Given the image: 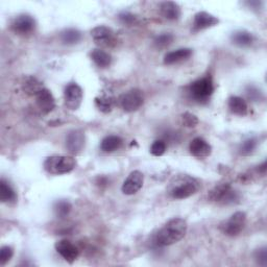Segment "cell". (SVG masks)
Returning a JSON list of instances; mask_svg holds the SVG:
<instances>
[{
    "label": "cell",
    "mask_w": 267,
    "mask_h": 267,
    "mask_svg": "<svg viewBox=\"0 0 267 267\" xmlns=\"http://www.w3.org/2000/svg\"><path fill=\"white\" fill-rule=\"evenodd\" d=\"M188 224L185 219L176 217L167 221L157 233L155 243L157 246H169L181 241L187 233Z\"/></svg>",
    "instance_id": "6da1fadb"
},
{
    "label": "cell",
    "mask_w": 267,
    "mask_h": 267,
    "mask_svg": "<svg viewBox=\"0 0 267 267\" xmlns=\"http://www.w3.org/2000/svg\"><path fill=\"white\" fill-rule=\"evenodd\" d=\"M200 188L199 182L190 176L175 178L168 187L169 195L175 199H185L195 194Z\"/></svg>",
    "instance_id": "7a4b0ae2"
},
{
    "label": "cell",
    "mask_w": 267,
    "mask_h": 267,
    "mask_svg": "<svg viewBox=\"0 0 267 267\" xmlns=\"http://www.w3.org/2000/svg\"><path fill=\"white\" fill-rule=\"evenodd\" d=\"M77 162L69 156H51L44 162V169L53 176H61L71 173L75 168Z\"/></svg>",
    "instance_id": "3957f363"
},
{
    "label": "cell",
    "mask_w": 267,
    "mask_h": 267,
    "mask_svg": "<svg viewBox=\"0 0 267 267\" xmlns=\"http://www.w3.org/2000/svg\"><path fill=\"white\" fill-rule=\"evenodd\" d=\"M214 83L211 77H205L189 86V94L197 103H206L214 93Z\"/></svg>",
    "instance_id": "277c9868"
},
{
    "label": "cell",
    "mask_w": 267,
    "mask_h": 267,
    "mask_svg": "<svg viewBox=\"0 0 267 267\" xmlns=\"http://www.w3.org/2000/svg\"><path fill=\"white\" fill-rule=\"evenodd\" d=\"M208 198L212 203L230 205L236 203L239 199L238 193L232 188L228 183H222L215 186L208 194Z\"/></svg>",
    "instance_id": "5b68a950"
},
{
    "label": "cell",
    "mask_w": 267,
    "mask_h": 267,
    "mask_svg": "<svg viewBox=\"0 0 267 267\" xmlns=\"http://www.w3.org/2000/svg\"><path fill=\"white\" fill-rule=\"evenodd\" d=\"M144 103V97L139 89H131L123 93L119 98V104L123 111L127 113L139 110Z\"/></svg>",
    "instance_id": "8992f818"
},
{
    "label": "cell",
    "mask_w": 267,
    "mask_h": 267,
    "mask_svg": "<svg viewBox=\"0 0 267 267\" xmlns=\"http://www.w3.org/2000/svg\"><path fill=\"white\" fill-rule=\"evenodd\" d=\"M246 223V214L244 212H236L234 213L222 225L221 230L223 234L230 237L238 236L243 231Z\"/></svg>",
    "instance_id": "52a82bcc"
},
{
    "label": "cell",
    "mask_w": 267,
    "mask_h": 267,
    "mask_svg": "<svg viewBox=\"0 0 267 267\" xmlns=\"http://www.w3.org/2000/svg\"><path fill=\"white\" fill-rule=\"evenodd\" d=\"M64 98H65L66 107L71 111H75L82 105L83 90L78 84L71 83L65 88Z\"/></svg>",
    "instance_id": "ba28073f"
},
{
    "label": "cell",
    "mask_w": 267,
    "mask_h": 267,
    "mask_svg": "<svg viewBox=\"0 0 267 267\" xmlns=\"http://www.w3.org/2000/svg\"><path fill=\"white\" fill-rule=\"evenodd\" d=\"M12 29L19 36L30 35L32 31H35L36 21L29 15H19L12 22Z\"/></svg>",
    "instance_id": "9c48e42d"
},
{
    "label": "cell",
    "mask_w": 267,
    "mask_h": 267,
    "mask_svg": "<svg viewBox=\"0 0 267 267\" xmlns=\"http://www.w3.org/2000/svg\"><path fill=\"white\" fill-rule=\"evenodd\" d=\"M144 176L139 170H134L129 174V176L124 181L121 191L125 195H134L136 194L143 186Z\"/></svg>",
    "instance_id": "30bf717a"
},
{
    "label": "cell",
    "mask_w": 267,
    "mask_h": 267,
    "mask_svg": "<svg viewBox=\"0 0 267 267\" xmlns=\"http://www.w3.org/2000/svg\"><path fill=\"white\" fill-rule=\"evenodd\" d=\"M91 37L94 40L95 44L103 47L110 46L112 43H114L113 30L105 25H99L94 27L91 30Z\"/></svg>",
    "instance_id": "8fae6325"
},
{
    "label": "cell",
    "mask_w": 267,
    "mask_h": 267,
    "mask_svg": "<svg viewBox=\"0 0 267 267\" xmlns=\"http://www.w3.org/2000/svg\"><path fill=\"white\" fill-rule=\"evenodd\" d=\"M66 147L71 154L78 155L85 147V134L81 129L71 130L66 138Z\"/></svg>",
    "instance_id": "7c38bea8"
},
{
    "label": "cell",
    "mask_w": 267,
    "mask_h": 267,
    "mask_svg": "<svg viewBox=\"0 0 267 267\" xmlns=\"http://www.w3.org/2000/svg\"><path fill=\"white\" fill-rule=\"evenodd\" d=\"M55 251L68 263H73L80 255L79 249L71 241L66 239L60 240L55 243Z\"/></svg>",
    "instance_id": "4fadbf2b"
},
{
    "label": "cell",
    "mask_w": 267,
    "mask_h": 267,
    "mask_svg": "<svg viewBox=\"0 0 267 267\" xmlns=\"http://www.w3.org/2000/svg\"><path fill=\"white\" fill-rule=\"evenodd\" d=\"M218 22H219L218 18L213 16L212 14H209L207 12H199L194 16L192 30L194 32L204 30L217 25Z\"/></svg>",
    "instance_id": "5bb4252c"
},
{
    "label": "cell",
    "mask_w": 267,
    "mask_h": 267,
    "mask_svg": "<svg viewBox=\"0 0 267 267\" xmlns=\"http://www.w3.org/2000/svg\"><path fill=\"white\" fill-rule=\"evenodd\" d=\"M36 103L43 114H48L55 108V100L51 92L44 88L36 95Z\"/></svg>",
    "instance_id": "9a60e30c"
},
{
    "label": "cell",
    "mask_w": 267,
    "mask_h": 267,
    "mask_svg": "<svg viewBox=\"0 0 267 267\" xmlns=\"http://www.w3.org/2000/svg\"><path fill=\"white\" fill-rule=\"evenodd\" d=\"M190 154L196 158H207L212 154V146L203 138H194L189 145Z\"/></svg>",
    "instance_id": "2e32d148"
},
{
    "label": "cell",
    "mask_w": 267,
    "mask_h": 267,
    "mask_svg": "<svg viewBox=\"0 0 267 267\" xmlns=\"http://www.w3.org/2000/svg\"><path fill=\"white\" fill-rule=\"evenodd\" d=\"M192 54H193V51L191 48H180L175 51H170L168 53H166L164 56V64H166V65L177 64V63L188 60Z\"/></svg>",
    "instance_id": "e0dca14e"
},
{
    "label": "cell",
    "mask_w": 267,
    "mask_h": 267,
    "mask_svg": "<svg viewBox=\"0 0 267 267\" xmlns=\"http://www.w3.org/2000/svg\"><path fill=\"white\" fill-rule=\"evenodd\" d=\"M160 11L162 16L167 20L176 21L181 17V8L174 2H166L161 4Z\"/></svg>",
    "instance_id": "ac0fdd59"
},
{
    "label": "cell",
    "mask_w": 267,
    "mask_h": 267,
    "mask_svg": "<svg viewBox=\"0 0 267 267\" xmlns=\"http://www.w3.org/2000/svg\"><path fill=\"white\" fill-rule=\"evenodd\" d=\"M228 109L233 114L238 115V116H244L247 114V111H249L246 102L240 96L230 97Z\"/></svg>",
    "instance_id": "d6986e66"
},
{
    "label": "cell",
    "mask_w": 267,
    "mask_h": 267,
    "mask_svg": "<svg viewBox=\"0 0 267 267\" xmlns=\"http://www.w3.org/2000/svg\"><path fill=\"white\" fill-rule=\"evenodd\" d=\"M0 200L4 204H14L17 200L16 191L5 179L0 182Z\"/></svg>",
    "instance_id": "ffe728a7"
},
{
    "label": "cell",
    "mask_w": 267,
    "mask_h": 267,
    "mask_svg": "<svg viewBox=\"0 0 267 267\" xmlns=\"http://www.w3.org/2000/svg\"><path fill=\"white\" fill-rule=\"evenodd\" d=\"M90 56L99 68H107L112 64L111 54L102 49H93L90 53Z\"/></svg>",
    "instance_id": "44dd1931"
},
{
    "label": "cell",
    "mask_w": 267,
    "mask_h": 267,
    "mask_svg": "<svg viewBox=\"0 0 267 267\" xmlns=\"http://www.w3.org/2000/svg\"><path fill=\"white\" fill-rule=\"evenodd\" d=\"M231 39L234 44L240 47H249L254 42V36L252 35V32L246 30H237L233 32Z\"/></svg>",
    "instance_id": "7402d4cb"
},
{
    "label": "cell",
    "mask_w": 267,
    "mask_h": 267,
    "mask_svg": "<svg viewBox=\"0 0 267 267\" xmlns=\"http://www.w3.org/2000/svg\"><path fill=\"white\" fill-rule=\"evenodd\" d=\"M83 38L82 32L75 28H67L61 33V41L65 45H75Z\"/></svg>",
    "instance_id": "603a6c76"
},
{
    "label": "cell",
    "mask_w": 267,
    "mask_h": 267,
    "mask_svg": "<svg viewBox=\"0 0 267 267\" xmlns=\"http://www.w3.org/2000/svg\"><path fill=\"white\" fill-rule=\"evenodd\" d=\"M22 89L25 93L36 96L42 89H44L42 83L33 77L24 78L22 82Z\"/></svg>",
    "instance_id": "cb8c5ba5"
},
{
    "label": "cell",
    "mask_w": 267,
    "mask_h": 267,
    "mask_svg": "<svg viewBox=\"0 0 267 267\" xmlns=\"http://www.w3.org/2000/svg\"><path fill=\"white\" fill-rule=\"evenodd\" d=\"M122 142L123 141L119 136H115V135L107 136L106 138L103 139L102 143H100V148H102L103 151L112 152L119 149L122 145Z\"/></svg>",
    "instance_id": "d4e9b609"
},
{
    "label": "cell",
    "mask_w": 267,
    "mask_h": 267,
    "mask_svg": "<svg viewBox=\"0 0 267 267\" xmlns=\"http://www.w3.org/2000/svg\"><path fill=\"white\" fill-rule=\"evenodd\" d=\"M96 107L104 113H109L113 108V99L109 96H98L95 98Z\"/></svg>",
    "instance_id": "484cf974"
},
{
    "label": "cell",
    "mask_w": 267,
    "mask_h": 267,
    "mask_svg": "<svg viewBox=\"0 0 267 267\" xmlns=\"http://www.w3.org/2000/svg\"><path fill=\"white\" fill-rule=\"evenodd\" d=\"M174 39H175V37H174L173 33L164 32V33H161V35L156 37L154 44L157 48H165L167 46H169L174 42Z\"/></svg>",
    "instance_id": "4316f807"
},
{
    "label": "cell",
    "mask_w": 267,
    "mask_h": 267,
    "mask_svg": "<svg viewBox=\"0 0 267 267\" xmlns=\"http://www.w3.org/2000/svg\"><path fill=\"white\" fill-rule=\"evenodd\" d=\"M71 209H72L71 204L69 202H67V200H60V202L55 203V205H54L55 215L61 218H64L68 215L70 213Z\"/></svg>",
    "instance_id": "83f0119b"
},
{
    "label": "cell",
    "mask_w": 267,
    "mask_h": 267,
    "mask_svg": "<svg viewBox=\"0 0 267 267\" xmlns=\"http://www.w3.org/2000/svg\"><path fill=\"white\" fill-rule=\"evenodd\" d=\"M257 140L255 138H249L245 141H243L239 147V152L242 156H250L252 155L256 147H257Z\"/></svg>",
    "instance_id": "f1b7e54d"
},
{
    "label": "cell",
    "mask_w": 267,
    "mask_h": 267,
    "mask_svg": "<svg viewBox=\"0 0 267 267\" xmlns=\"http://www.w3.org/2000/svg\"><path fill=\"white\" fill-rule=\"evenodd\" d=\"M14 256V250L13 247L9 245H5L0 250V264L5 266L7 263L11 261V259Z\"/></svg>",
    "instance_id": "f546056e"
},
{
    "label": "cell",
    "mask_w": 267,
    "mask_h": 267,
    "mask_svg": "<svg viewBox=\"0 0 267 267\" xmlns=\"http://www.w3.org/2000/svg\"><path fill=\"white\" fill-rule=\"evenodd\" d=\"M166 151V143L163 140H156L150 146V152L155 157H161Z\"/></svg>",
    "instance_id": "4dcf8cb0"
},
{
    "label": "cell",
    "mask_w": 267,
    "mask_h": 267,
    "mask_svg": "<svg viewBox=\"0 0 267 267\" xmlns=\"http://www.w3.org/2000/svg\"><path fill=\"white\" fill-rule=\"evenodd\" d=\"M182 121L183 124L187 127H194L198 124V118L194 114L189 112H186L182 115Z\"/></svg>",
    "instance_id": "1f68e13d"
},
{
    "label": "cell",
    "mask_w": 267,
    "mask_h": 267,
    "mask_svg": "<svg viewBox=\"0 0 267 267\" xmlns=\"http://www.w3.org/2000/svg\"><path fill=\"white\" fill-rule=\"evenodd\" d=\"M136 16L132 15L128 12H123L119 15V20L121 21V23L125 24V25H132L134 23L136 22Z\"/></svg>",
    "instance_id": "d6a6232c"
},
{
    "label": "cell",
    "mask_w": 267,
    "mask_h": 267,
    "mask_svg": "<svg viewBox=\"0 0 267 267\" xmlns=\"http://www.w3.org/2000/svg\"><path fill=\"white\" fill-rule=\"evenodd\" d=\"M255 258H256V261L260 265H262V266L267 265V250H266V247L258 250L255 254Z\"/></svg>",
    "instance_id": "836d02e7"
},
{
    "label": "cell",
    "mask_w": 267,
    "mask_h": 267,
    "mask_svg": "<svg viewBox=\"0 0 267 267\" xmlns=\"http://www.w3.org/2000/svg\"><path fill=\"white\" fill-rule=\"evenodd\" d=\"M259 170L262 174H265V171H266V162H263V164L261 166H259Z\"/></svg>",
    "instance_id": "e575fe53"
}]
</instances>
